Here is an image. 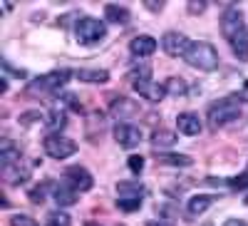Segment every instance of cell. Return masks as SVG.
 <instances>
[{
	"instance_id": "22",
	"label": "cell",
	"mask_w": 248,
	"mask_h": 226,
	"mask_svg": "<svg viewBox=\"0 0 248 226\" xmlns=\"http://www.w3.org/2000/svg\"><path fill=\"white\" fill-rule=\"evenodd\" d=\"M67 125V112L62 110V107H55L50 114H47V119H45V127L50 129V132H57V129H62Z\"/></svg>"
},
{
	"instance_id": "21",
	"label": "cell",
	"mask_w": 248,
	"mask_h": 226,
	"mask_svg": "<svg viewBox=\"0 0 248 226\" xmlns=\"http://www.w3.org/2000/svg\"><path fill=\"white\" fill-rule=\"evenodd\" d=\"M0 159H3V167H10V164H20L23 161V154H20L17 147L10 145V139H3V147H0Z\"/></svg>"
},
{
	"instance_id": "27",
	"label": "cell",
	"mask_w": 248,
	"mask_h": 226,
	"mask_svg": "<svg viewBox=\"0 0 248 226\" xmlns=\"http://www.w3.org/2000/svg\"><path fill=\"white\" fill-rule=\"evenodd\" d=\"M117 207L122 211H137L141 207V196H119L117 199Z\"/></svg>"
},
{
	"instance_id": "37",
	"label": "cell",
	"mask_w": 248,
	"mask_h": 226,
	"mask_svg": "<svg viewBox=\"0 0 248 226\" xmlns=\"http://www.w3.org/2000/svg\"><path fill=\"white\" fill-rule=\"evenodd\" d=\"M223 226H248V224H246L243 219H226Z\"/></svg>"
},
{
	"instance_id": "4",
	"label": "cell",
	"mask_w": 248,
	"mask_h": 226,
	"mask_svg": "<svg viewBox=\"0 0 248 226\" xmlns=\"http://www.w3.org/2000/svg\"><path fill=\"white\" fill-rule=\"evenodd\" d=\"M43 149L52 159H67L77 152V142L65 137V134H47L43 139Z\"/></svg>"
},
{
	"instance_id": "29",
	"label": "cell",
	"mask_w": 248,
	"mask_h": 226,
	"mask_svg": "<svg viewBox=\"0 0 248 226\" xmlns=\"http://www.w3.org/2000/svg\"><path fill=\"white\" fill-rule=\"evenodd\" d=\"M164 87H167V95H176V97L186 92V85H184L181 77H169L167 82H164Z\"/></svg>"
},
{
	"instance_id": "30",
	"label": "cell",
	"mask_w": 248,
	"mask_h": 226,
	"mask_svg": "<svg viewBox=\"0 0 248 226\" xmlns=\"http://www.w3.org/2000/svg\"><path fill=\"white\" fill-rule=\"evenodd\" d=\"M47 187H50V181L40 184V187H32V189L28 192V199H30L32 204H43V201H45V196H47Z\"/></svg>"
},
{
	"instance_id": "5",
	"label": "cell",
	"mask_w": 248,
	"mask_h": 226,
	"mask_svg": "<svg viewBox=\"0 0 248 226\" xmlns=\"http://www.w3.org/2000/svg\"><path fill=\"white\" fill-rule=\"evenodd\" d=\"M246 30V20H243V13L238 8H229L223 15H221V35L233 43V40Z\"/></svg>"
},
{
	"instance_id": "41",
	"label": "cell",
	"mask_w": 248,
	"mask_h": 226,
	"mask_svg": "<svg viewBox=\"0 0 248 226\" xmlns=\"http://www.w3.org/2000/svg\"><path fill=\"white\" fill-rule=\"evenodd\" d=\"M203 226H214V224H211V221H209V224H203Z\"/></svg>"
},
{
	"instance_id": "1",
	"label": "cell",
	"mask_w": 248,
	"mask_h": 226,
	"mask_svg": "<svg viewBox=\"0 0 248 226\" xmlns=\"http://www.w3.org/2000/svg\"><path fill=\"white\" fill-rule=\"evenodd\" d=\"M241 119V110H238V97L231 95V97H223L218 102L209 107V125L214 129L218 127H231Z\"/></svg>"
},
{
	"instance_id": "18",
	"label": "cell",
	"mask_w": 248,
	"mask_h": 226,
	"mask_svg": "<svg viewBox=\"0 0 248 226\" xmlns=\"http://www.w3.org/2000/svg\"><path fill=\"white\" fill-rule=\"evenodd\" d=\"M105 17L109 20V23H114V25H127L129 20H132V13L124 8V5H105Z\"/></svg>"
},
{
	"instance_id": "14",
	"label": "cell",
	"mask_w": 248,
	"mask_h": 226,
	"mask_svg": "<svg viewBox=\"0 0 248 226\" xmlns=\"http://www.w3.org/2000/svg\"><path fill=\"white\" fill-rule=\"evenodd\" d=\"M28 177H30V169L23 167V161H20V164H10V167H3V179H5L8 187H20Z\"/></svg>"
},
{
	"instance_id": "25",
	"label": "cell",
	"mask_w": 248,
	"mask_h": 226,
	"mask_svg": "<svg viewBox=\"0 0 248 226\" xmlns=\"http://www.w3.org/2000/svg\"><path fill=\"white\" fill-rule=\"evenodd\" d=\"M127 80H132V82H141V80H152V65H137V67H132L129 72H127Z\"/></svg>"
},
{
	"instance_id": "2",
	"label": "cell",
	"mask_w": 248,
	"mask_h": 226,
	"mask_svg": "<svg viewBox=\"0 0 248 226\" xmlns=\"http://www.w3.org/2000/svg\"><path fill=\"white\" fill-rule=\"evenodd\" d=\"M184 60H186V65H191L199 72H214L218 67V52L209 43H191Z\"/></svg>"
},
{
	"instance_id": "20",
	"label": "cell",
	"mask_w": 248,
	"mask_h": 226,
	"mask_svg": "<svg viewBox=\"0 0 248 226\" xmlns=\"http://www.w3.org/2000/svg\"><path fill=\"white\" fill-rule=\"evenodd\" d=\"M211 204H214L211 194H196V196L189 199V204H186V211H189L191 216H199V214H203L206 209H209Z\"/></svg>"
},
{
	"instance_id": "16",
	"label": "cell",
	"mask_w": 248,
	"mask_h": 226,
	"mask_svg": "<svg viewBox=\"0 0 248 226\" xmlns=\"http://www.w3.org/2000/svg\"><path fill=\"white\" fill-rule=\"evenodd\" d=\"M176 145V134L171 132V129H154L152 132V147L156 149V152H161V149H169V147H174Z\"/></svg>"
},
{
	"instance_id": "3",
	"label": "cell",
	"mask_w": 248,
	"mask_h": 226,
	"mask_svg": "<svg viewBox=\"0 0 248 226\" xmlns=\"http://www.w3.org/2000/svg\"><path fill=\"white\" fill-rule=\"evenodd\" d=\"M75 32H77V43H82V45H94V43H99V40L107 35V25L102 23V20L92 17V15H85V17L77 20Z\"/></svg>"
},
{
	"instance_id": "23",
	"label": "cell",
	"mask_w": 248,
	"mask_h": 226,
	"mask_svg": "<svg viewBox=\"0 0 248 226\" xmlns=\"http://www.w3.org/2000/svg\"><path fill=\"white\" fill-rule=\"evenodd\" d=\"M229 45H231L233 55L241 60V63H248V28L233 40V43H229Z\"/></svg>"
},
{
	"instance_id": "39",
	"label": "cell",
	"mask_w": 248,
	"mask_h": 226,
	"mask_svg": "<svg viewBox=\"0 0 248 226\" xmlns=\"http://www.w3.org/2000/svg\"><path fill=\"white\" fill-rule=\"evenodd\" d=\"M8 90V77H3V82H0V92H5Z\"/></svg>"
},
{
	"instance_id": "33",
	"label": "cell",
	"mask_w": 248,
	"mask_h": 226,
	"mask_svg": "<svg viewBox=\"0 0 248 226\" xmlns=\"http://www.w3.org/2000/svg\"><path fill=\"white\" fill-rule=\"evenodd\" d=\"M229 187H233V189H248V172H243V174L229 179Z\"/></svg>"
},
{
	"instance_id": "17",
	"label": "cell",
	"mask_w": 248,
	"mask_h": 226,
	"mask_svg": "<svg viewBox=\"0 0 248 226\" xmlns=\"http://www.w3.org/2000/svg\"><path fill=\"white\" fill-rule=\"evenodd\" d=\"M156 161L164 167H191L194 164L189 154H171V152H156Z\"/></svg>"
},
{
	"instance_id": "9",
	"label": "cell",
	"mask_w": 248,
	"mask_h": 226,
	"mask_svg": "<svg viewBox=\"0 0 248 226\" xmlns=\"http://www.w3.org/2000/svg\"><path fill=\"white\" fill-rule=\"evenodd\" d=\"M65 179L70 187H75L77 192H90L94 187V179L92 174L85 169V167H79V164H75V167H67L65 169Z\"/></svg>"
},
{
	"instance_id": "15",
	"label": "cell",
	"mask_w": 248,
	"mask_h": 226,
	"mask_svg": "<svg viewBox=\"0 0 248 226\" xmlns=\"http://www.w3.org/2000/svg\"><path fill=\"white\" fill-rule=\"evenodd\" d=\"M55 201L57 207H72V204H77V189L70 187L67 181H62L55 187Z\"/></svg>"
},
{
	"instance_id": "42",
	"label": "cell",
	"mask_w": 248,
	"mask_h": 226,
	"mask_svg": "<svg viewBox=\"0 0 248 226\" xmlns=\"http://www.w3.org/2000/svg\"><path fill=\"white\" fill-rule=\"evenodd\" d=\"M246 204H248V199H246Z\"/></svg>"
},
{
	"instance_id": "40",
	"label": "cell",
	"mask_w": 248,
	"mask_h": 226,
	"mask_svg": "<svg viewBox=\"0 0 248 226\" xmlns=\"http://www.w3.org/2000/svg\"><path fill=\"white\" fill-rule=\"evenodd\" d=\"M147 226H169V224H164V221H149Z\"/></svg>"
},
{
	"instance_id": "13",
	"label": "cell",
	"mask_w": 248,
	"mask_h": 226,
	"mask_svg": "<svg viewBox=\"0 0 248 226\" xmlns=\"http://www.w3.org/2000/svg\"><path fill=\"white\" fill-rule=\"evenodd\" d=\"M139 112V105L129 97H114L112 99V114L119 117V119H129Z\"/></svg>"
},
{
	"instance_id": "31",
	"label": "cell",
	"mask_w": 248,
	"mask_h": 226,
	"mask_svg": "<svg viewBox=\"0 0 248 226\" xmlns=\"http://www.w3.org/2000/svg\"><path fill=\"white\" fill-rule=\"evenodd\" d=\"M127 167H129L132 174H141V172H144V157H141V154H132V157L127 159Z\"/></svg>"
},
{
	"instance_id": "24",
	"label": "cell",
	"mask_w": 248,
	"mask_h": 226,
	"mask_svg": "<svg viewBox=\"0 0 248 226\" xmlns=\"http://www.w3.org/2000/svg\"><path fill=\"white\" fill-rule=\"evenodd\" d=\"M117 194L119 196H144V187L139 181H119L117 184Z\"/></svg>"
},
{
	"instance_id": "11",
	"label": "cell",
	"mask_w": 248,
	"mask_h": 226,
	"mask_svg": "<svg viewBox=\"0 0 248 226\" xmlns=\"http://www.w3.org/2000/svg\"><path fill=\"white\" fill-rule=\"evenodd\" d=\"M129 52L134 57H149L156 52V40L152 35H137L129 43Z\"/></svg>"
},
{
	"instance_id": "7",
	"label": "cell",
	"mask_w": 248,
	"mask_h": 226,
	"mask_svg": "<svg viewBox=\"0 0 248 226\" xmlns=\"http://www.w3.org/2000/svg\"><path fill=\"white\" fill-rule=\"evenodd\" d=\"M161 48H164V52L171 55V57H184L186 52H189V48H191V40L186 37L184 32L169 30V32L161 35Z\"/></svg>"
},
{
	"instance_id": "28",
	"label": "cell",
	"mask_w": 248,
	"mask_h": 226,
	"mask_svg": "<svg viewBox=\"0 0 248 226\" xmlns=\"http://www.w3.org/2000/svg\"><path fill=\"white\" fill-rule=\"evenodd\" d=\"M40 119H45L40 110H28V112L20 114V119H17V122H20V127H32V125H37Z\"/></svg>"
},
{
	"instance_id": "10",
	"label": "cell",
	"mask_w": 248,
	"mask_h": 226,
	"mask_svg": "<svg viewBox=\"0 0 248 226\" xmlns=\"http://www.w3.org/2000/svg\"><path fill=\"white\" fill-rule=\"evenodd\" d=\"M132 87L139 97L149 99V102H161L164 97H167V87L164 85H156V82L152 80H141V82H132Z\"/></svg>"
},
{
	"instance_id": "38",
	"label": "cell",
	"mask_w": 248,
	"mask_h": 226,
	"mask_svg": "<svg viewBox=\"0 0 248 226\" xmlns=\"http://www.w3.org/2000/svg\"><path fill=\"white\" fill-rule=\"evenodd\" d=\"M144 8H149V10H154V13H159V10L164 8V3H149V0H147V3H144Z\"/></svg>"
},
{
	"instance_id": "34",
	"label": "cell",
	"mask_w": 248,
	"mask_h": 226,
	"mask_svg": "<svg viewBox=\"0 0 248 226\" xmlns=\"http://www.w3.org/2000/svg\"><path fill=\"white\" fill-rule=\"evenodd\" d=\"M189 13H191V15L206 13V3H203V0H191V3H189Z\"/></svg>"
},
{
	"instance_id": "32",
	"label": "cell",
	"mask_w": 248,
	"mask_h": 226,
	"mask_svg": "<svg viewBox=\"0 0 248 226\" xmlns=\"http://www.w3.org/2000/svg\"><path fill=\"white\" fill-rule=\"evenodd\" d=\"M10 226H37V221L32 216H28V214H15L10 219Z\"/></svg>"
},
{
	"instance_id": "12",
	"label": "cell",
	"mask_w": 248,
	"mask_h": 226,
	"mask_svg": "<svg viewBox=\"0 0 248 226\" xmlns=\"http://www.w3.org/2000/svg\"><path fill=\"white\" fill-rule=\"evenodd\" d=\"M176 127H179V132L186 134V137H196V134L201 132V119H199L196 112H181V114L176 117Z\"/></svg>"
},
{
	"instance_id": "26",
	"label": "cell",
	"mask_w": 248,
	"mask_h": 226,
	"mask_svg": "<svg viewBox=\"0 0 248 226\" xmlns=\"http://www.w3.org/2000/svg\"><path fill=\"white\" fill-rule=\"evenodd\" d=\"M45 224H47V226H72V219L62 211V209H55V211L47 214Z\"/></svg>"
},
{
	"instance_id": "36",
	"label": "cell",
	"mask_w": 248,
	"mask_h": 226,
	"mask_svg": "<svg viewBox=\"0 0 248 226\" xmlns=\"http://www.w3.org/2000/svg\"><path fill=\"white\" fill-rule=\"evenodd\" d=\"M65 105H67V107H72L75 112H79V110H82V105L77 102V97H75V95H65Z\"/></svg>"
},
{
	"instance_id": "8",
	"label": "cell",
	"mask_w": 248,
	"mask_h": 226,
	"mask_svg": "<svg viewBox=\"0 0 248 226\" xmlns=\"http://www.w3.org/2000/svg\"><path fill=\"white\" fill-rule=\"evenodd\" d=\"M114 139H117L119 147L134 149V147H139V142H141V129L137 125H129V122H119V125L114 127Z\"/></svg>"
},
{
	"instance_id": "35",
	"label": "cell",
	"mask_w": 248,
	"mask_h": 226,
	"mask_svg": "<svg viewBox=\"0 0 248 226\" xmlns=\"http://www.w3.org/2000/svg\"><path fill=\"white\" fill-rule=\"evenodd\" d=\"M3 67H5V72H13L15 77H28V72H25V70H17V67H13V65L8 63V60H3Z\"/></svg>"
},
{
	"instance_id": "6",
	"label": "cell",
	"mask_w": 248,
	"mask_h": 226,
	"mask_svg": "<svg viewBox=\"0 0 248 226\" xmlns=\"http://www.w3.org/2000/svg\"><path fill=\"white\" fill-rule=\"evenodd\" d=\"M70 77V70H55V72H47L43 77H37L32 85H30V92H57L65 87V82Z\"/></svg>"
},
{
	"instance_id": "19",
	"label": "cell",
	"mask_w": 248,
	"mask_h": 226,
	"mask_svg": "<svg viewBox=\"0 0 248 226\" xmlns=\"http://www.w3.org/2000/svg\"><path fill=\"white\" fill-rule=\"evenodd\" d=\"M77 80L82 82H90V85H105V82H109V72L107 70H87V67H82L75 72Z\"/></svg>"
}]
</instances>
